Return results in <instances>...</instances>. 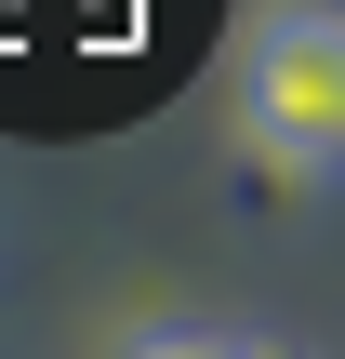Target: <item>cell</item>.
Here are the masks:
<instances>
[{
	"label": "cell",
	"mask_w": 345,
	"mask_h": 359,
	"mask_svg": "<svg viewBox=\"0 0 345 359\" xmlns=\"http://www.w3.org/2000/svg\"><path fill=\"white\" fill-rule=\"evenodd\" d=\"M239 133H253V160H279V173H306V187L345 160V13L332 0H279V13L253 27Z\"/></svg>",
	"instance_id": "6da1fadb"
},
{
	"label": "cell",
	"mask_w": 345,
	"mask_h": 359,
	"mask_svg": "<svg viewBox=\"0 0 345 359\" xmlns=\"http://www.w3.org/2000/svg\"><path fill=\"white\" fill-rule=\"evenodd\" d=\"M133 359H239V346H213V333H146Z\"/></svg>",
	"instance_id": "7a4b0ae2"
},
{
	"label": "cell",
	"mask_w": 345,
	"mask_h": 359,
	"mask_svg": "<svg viewBox=\"0 0 345 359\" xmlns=\"http://www.w3.org/2000/svg\"><path fill=\"white\" fill-rule=\"evenodd\" d=\"M239 359H253V346H239Z\"/></svg>",
	"instance_id": "3957f363"
}]
</instances>
